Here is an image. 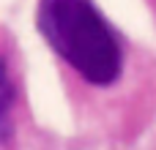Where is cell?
Returning <instances> with one entry per match:
<instances>
[{
    "instance_id": "cell-2",
    "label": "cell",
    "mask_w": 156,
    "mask_h": 150,
    "mask_svg": "<svg viewBox=\"0 0 156 150\" xmlns=\"http://www.w3.org/2000/svg\"><path fill=\"white\" fill-rule=\"evenodd\" d=\"M11 107H14V85H11L8 68L0 57V139L3 142L11 134Z\"/></svg>"
},
{
    "instance_id": "cell-1",
    "label": "cell",
    "mask_w": 156,
    "mask_h": 150,
    "mask_svg": "<svg viewBox=\"0 0 156 150\" xmlns=\"http://www.w3.org/2000/svg\"><path fill=\"white\" fill-rule=\"evenodd\" d=\"M38 30L47 44L90 85H112L121 74L115 30L90 0H41Z\"/></svg>"
}]
</instances>
